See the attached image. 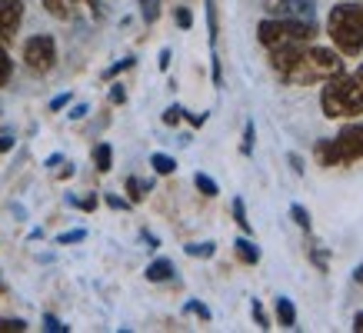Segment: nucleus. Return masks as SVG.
Masks as SVG:
<instances>
[{"label": "nucleus", "instance_id": "nucleus-1", "mask_svg": "<svg viewBox=\"0 0 363 333\" xmlns=\"http://www.w3.org/2000/svg\"><path fill=\"white\" fill-rule=\"evenodd\" d=\"M270 54V70L286 87H313L323 80L343 74V54L337 47H310V44H290L274 47Z\"/></svg>", "mask_w": 363, "mask_h": 333}, {"label": "nucleus", "instance_id": "nucleus-2", "mask_svg": "<svg viewBox=\"0 0 363 333\" xmlns=\"http://www.w3.org/2000/svg\"><path fill=\"white\" fill-rule=\"evenodd\" d=\"M320 111L327 120H347L363 113V64L357 70H343L337 77L323 80L320 90Z\"/></svg>", "mask_w": 363, "mask_h": 333}, {"label": "nucleus", "instance_id": "nucleus-3", "mask_svg": "<svg viewBox=\"0 0 363 333\" xmlns=\"http://www.w3.org/2000/svg\"><path fill=\"white\" fill-rule=\"evenodd\" d=\"M327 33H330L333 47L343 57H360L363 54V4L343 0L327 17Z\"/></svg>", "mask_w": 363, "mask_h": 333}, {"label": "nucleus", "instance_id": "nucleus-4", "mask_svg": "<svg viewBox=\"0 0 363 333\" xmlns=\"http://www.w3.org/2000/svg\"><path fill=\"white\" fill-rule=\"evenodd\" d=\"M313 157H317L320 166H350L357 160H363V120L347 123L337 137H323L313 147Z\"/></svg>", "mask_w": 363, "mask_h": 333}, {"label": "nucleus", "instance_id": "nucleus-5", "mask_svg": "<svg viewBox=\"0 0 363 333\" xmlns=\"http://www.w3.org/2000/svg\"><path fill=\"white\" fill-rule=\"evenodd\" d=\"M317 37V23L310 21H297V17H267L257 27V40L260 47L274 50V47H290V44H310Z\"/></svg>", "mask_w": 363, "mask_h": 333}, {"label": "nucleus", "instance_id": "nucleus-6", "mask_svg": "<svg viewBox=\"0 0 363 333\" xmlns=\"http://www.w3.org/2000/svg\"><path fill=\"white\" fill-rule=\"evenodd\" d=\"M23 64H27V70H33V74H50L57 64V44L50 33H37V37H30L27 44H23Z\"/></svg>", "mask_w": 363, "mask_h": 333}, {"label": "nucleus", "instance_id": "nucleus-7", "mask_svg": "<svg viewBox=\"0 0 363 333\" xmlns=\"http://www.w3.org/2000/svg\"><path fill=\"white\" fill-rule=\"evenodd\" d=\"M23 23V0H0V44L7 47Z\"/></svg>", "mask_w": 363, "mask_h": 333}, {"label": "nucleus", "instance_id": "nucleus-8", "mask_svg": "<svg viewBox=\"0 0 363 333\" xmlns=\"http://www.w3.org/2000/svg\"><path fill=\"white\" fill-rule=\"evenodd\" d=\"M317 0H264V11L270 17H297V21H310L313 17Z\"/></svg>", "mask_w": 363, "mask_h": 333}, {"label": "nucleus", "instance_id": "nucleus-9", "mask_svg": "<svg viewBox=\"0 0 363 333\" xmlns=\"http://www.w3.org/2000/svg\"><path fill=\"white\" fill-rule=\"evenodd\" d=\"M233 254H237V260H240V264H247V266L260 264V247L253 244L250 237H237V240H233Z\"/></svg>", "mask_w": 363, "mask_h": 333}, {"label": "nucleus", "instance_id": "nucleus-10", "mask_svg": "<svg viewBox=\"0 0 363 333\" xmlns=\"http://www.w3.org/2000/svg\"><path fill=\"white\" fill-rule=\"evenodd\" d=\"M174 273H177L174 260H167V256H160V260H154V264L147 266V273H143V277L150 280V283H164V280H174Z\"/></svg>", "mask_w": 363, "mask_h": 333}, {"label": "nucleus", "instance_id": "nucleus-11", "mask_svg": "<svg viewBox=\"0 0 363 333\" xmlns=\"http://www.w3.org/2000/svg\"><path fill=\"white\" fill-rule=\"evenodd\" d=\"M274 310H277V323L280 327H297V307H294V300L290 297H277V303H274Z\"/></svg>", "mask_w": 363, "mask_h": 333}, {"label": "nucleus", "instance_id": "nucleus-12", "mask_svg": "<svg viewBox=\"0 0 363 333\" xmlns=\"http://www.w3.org/2000/svg\"><path fill=\"white\" fill-rule=\"evenodd\" d=\"M150 187H154V184H150V180H140V177H127V184H123V190H127V200H130V203H140V200L150 193Z\"/></svg>", "mask_w": 363, "mask_h": 333}, {"label": "nucleus", "instance_id": "nucleus-13", "mask_svg": "<svg viewBox=\"0 0 363 333\" xmlns=\"http://www.w3.org/2000/svg\"><path fill=\"white\" fill-rule=\"evenodd\" d=\"M90 157H94V166H97V174H111V166H113V147H111V144H97Z\"/></svg>", "mask_w": 363, "mask_h": 333}, {"label": "nucleus", "instance_id": "nucleus-14", "mask_svg": "<svg viewBox=\"0 0 363 333\" xmlns=\"http://www.w3.org/2000/svg\"><path fill=\"white\" fill-rule=\"evenodd\" d=\"M150 166H154L160 177H170V174L177 170V160L170 154H154V157H150Z\"/></svg>", "mask_w": 363, "mask_h": 333}, {"label": "nucleus", "instance_id": "nucleus-15", "mask_svg": "<svg viewBox=\"0 0 363 333\" xmlns=\"http://www.w3.org/2000/svg\"><path fill=\"white\" fill-rule=\"evenodd\" d=\"M194 187L203 193V197H217L220 193V187H217V180L207 177V174H194Z\"/></svg>", "mask_w": 363, "mask_h": 333}, {"label": "nucleus", "instance_id": "nucleus-16", "mask_svg": "<svg viewBox=\"0 0 363 333\" xmlns=\"http://www.w3.org/2000/svg\"><path fill=\"white\" fill-rule=\"evenodd\" d=\"M230 210H233V220H237V227H240L243 233H250L253 227H250V220H247V207H243V200H240V197H233Z\"/></svg>", "mask_w": 363, "mask_h": 333}, {"label": "nucleus", "instance_id": "nucleus-17", "mask_svg": "<svg viewBox=\"0 0 363 333\" xmlns=\"http://www.w3.org/2000/svg\"><path fill=\"white\" fill-rule=\"evenodd\" d=\"M44 7L57 21H67V17H70V0H44Z\"/></svg>", "mask_w": 363, "mask_h": 333}, {"label": "nucleus", "instance_id": "nucleus-18", "mask_svg": "<svg viewBox=\"0 0 363 333\" xmlns=\"http://www.w3.org/2000/svg\"><path fill=\"white\" fill-rule=\"evenodd\" d=\"M190 256H200V260H210V256L217 254V244H210V240H203V244H187L184 247Z\"/></svg>", "mask_w": 363, "mask_h": 333}, {"label": "nucleus", "instance_id": "nucleus-19", "mask_svg": "<svg viewBox=\"0 0 363 333\" xmlns=\"http://www.w3.org/2000/svg\"><path fill=\"white\" fill-rule=\"evenodd\" d=\"M13 74V60L7 57V47L0 44V87H7V80Z\"/></svg>", "mask_w": 363, "mask_h": 333}, {"label": "nucleus", "instance_id": "nucleus-20", "mask_svg": "<svg viewBox=\"0 0 363 333\" xmlns=\"http://www.w3.org/2000/svg\"><path fill=\"white\" fill-rule=\"evenodd\" d=\"M253 140H257V127H253V120H247V127H243V140H240V154L243 157L253 154Z\"/></svg>", "mask_w": 363, "mask_h": 333}, {"label": "nucleus", "instance_id": "nucleus-21", "mask_svg": "<svg viewBox=\"0 0 363 333\" xmlns=\"http://www.w3.org/2000/svg\"><path fill=\"white\" fill-rule=\"evenodd\" d=\"M290 217H294V223H297L300 230H310V210L303 203H294V207H290Z\"/></svg>", "mask_w": 363, "mask_h": 333}, {"label": "nucleus", "instance_id": "nucleus-22", "mask_svg": "<svg viewBox=\"0 0 363 333\" xmlns=\"http://www.w3.org/2000/svg\"><path fill=\"white\" fill-rule=\"evenodd\" d=\"M27 330V320L21 317H0V333H23Z\"/></svg>", "mask_w": 363, "mask_h": 333}, {"label": "nucleus", "instance_id": "nucleus-23", "mask_svg": "<svg viewBox=\"0 0 363 333\" xmlns=\"http://www.w3.org/2000/svg\"><path fill=\"white\" fill-rule=\"evenodd\" d=\"M207 27H210V47H217V4L207 0Z\"/></svg>", "mask_w": 363, "mask_h": 333}, {"label": "nucleus", "instance_id": "nucleus-24", "mask_svg": "<svg viewBox=\"0 0 363 333\" xmlns=\"http://www.w3.org/2000/svg\"><path fill=\"white\" fill-rule=\"evenodd\" d=\"M174 21L180 30H190V27H194V13H190L187 7H174Z\"/></svg>", "mask_w": 363, "mask_h": 333}, {"label": "nucleus", "instance_id": "nucleus-25", "mask_svg": "<svg viewBox=\"0 0 363 333\" xmlns=\"http://www.w3.org/2000/svg\"><path fill=\"white\" fill-rule=\"evenodd\" d=\"M133 64H137L133 57H123L121 64H113V67H107V70H104V80H113V77H117V74H123V70H130Z\"/></svg>", "mask_w": 363, "mask_h": 333}, {"label": "nucleus", "instance_id": "nucleus-26", "mask_svg": "<svg viewBox=\"0 0 363 333\" xmlns=\"http://www.w3.org/2000/svg\"><path fill=\"white\" fill-rule=\"evenodd\" d=\"M180 120H184V107H180V103H170V107L164 111V123L167 127H177Z\"/></svg>", "mask_w": 363, "mask_h": 333}, {"label": "nucleus", "instance_id": "nucleus-27", "mask_svg": "<svg viewBox=\"0 0 363 333\" xmlns=\"http://www.w3.org/2000/svg\"><path fill=\"white\" fill-rule=\"evenodd\" d=\"M84 237H87V230H67V233H60V237H57V244H60V247H67V244H80Z\"/></svg>", "mask_w": 363, "mask_h": 333}, {"label": "nucleus", "instance_id": "nucleus-28", "mask_svg": "<svg viewBox=\"0 0 363 333\" xmlns=\"http://www.w3.org/2000/svg\"><path fill=\"white\" fill-rule=\"evenodd\" d=\"M310 260L317 264V270H323V273H327V254H323V247H320V244L310 247Z\"/></svg>", "mask_w": 363, "mask_h": 333}, {"label": "nucleus", "instance_id": "nucleus-29", "mask_svg": "<svg viewBox=\"0 0 363 333\" xmlns=\"http://www.w3.org/2000/svg\"><path fill=\"white\" fill-rule=\"evenodd\" d=\"M253 320H257V327L260 330H270V320H267V313H264V307H260V300H253Z\"/></svg>", "mask_w": 363, "mask_h": 333}, {"label": "nucleus", "instance_id": "nucleus-30", "mask_svg": "<svg viewBox=\"0 0 363 333\" xmlns=\"http://www.w3.org/2000/svg\"><path fill=\"white\" fill-rule=\"evenodd\" d=\"M44 330H50V333H67L70 327H64V323L57 320L54 313H47V317H44Z\"/></svg>", "mask_w": 363, "mask_h": 333}, {"label": "nucleus", "instance_id": "nucleus-31", "mask_svg": "<svg viewBox=\"0 0 363 333\" xmlns=\"http://www.w3.org/2000/svg\"><path fill=\"white\" fill-rule=\"evenodd\" d=\"M187 313H194V317H200V320H210V310L203 307V303H197V300H190L187 307H184Z\"/></svg>", "mask_w": 363, "mask_h": 333}, {"label": "nucleus", "instance_id": "nucleus-32", "mask_svg": "<svg viewBox=\"0 0 363 333\" xmlns=\"http://www.w3.org/2000/svg\"><path fill=\"white\" fill-rule=\"evenodd\" d=\"M111 103H113V107L127 103V90H123V84H113V87H111Z\"/></svg>", "mask_w": 363, "mask_h": 333}, {"label": "nucleus", "instance_id": "nucleus-33", "mask_svg": "<svg viewBox=\"0 0 363 333\" xmlns=\"http://www.w3.org/2000/svg\"><path fill=\"white\" fill-rule=\"evenodd\" d=\"M70 203H74V207H80V210H97V197H84V200L70 197Z\"/></svg>", "mask_w": 363, "mask_h": 333}, {"label": "nucleus", "instance_id": "nucleus-34", "mask_svg": "<svg viewBox=\"0 0 363 333\" xmlns=\"http://www.w3.org/2000/svg\"><path fill=\"white\" fill-rule=\"evenodd\" d=\"M184 120H187L190 127H203V123H207V113H187L184 111Z\"/></svg>", "mask_w": 363, "mask_h": 333}, {"label": "nucleus", "instance_id": "nucleus-35", "mask_svg": "<svg viewBox=\"0 0 363 333\" xmlns=\"http://www.w3.org/2000/svg\"><path fill=\"white\" fill-rule=\"evenodd\" d=\"M107 207H113V210H127L130 200H121V197H113V193H107Z\"/></svg>", "mask_w": 363, "mask_h": 333}, {"label": "nucleus", "instance_id": "nucleus-36", "mask_svg": "<svg viewBox=\"0 0 363 333\" xmlns=\"http://www.w3.org/2000/svg\"><path fill=\"white\" fill-rule=\"evenodd\" d=\"M67 103H70V94H60V97H54V100H50V111H64V107H67Z\"/></svg>", "mask_w": 363, "mask_h": 333}, {"label": "nucleus", "instance_id": "nucleus-37", "mask_svg": "<svg viewBox=\"0 0 363 333\" xmlns=\"http://www.w3.org/2000/svg\"><path fill=\"white\" fill-rule=\"evenodd\" d=\"M87 111H90L87 103H77V107H74V111L67 113V117H70V120H84V117H87Z\"/></svg>", "mask_w": 363, "mask_h": 333}, {"label": "nucleus", "instance_id": "nucleus-38", "mask_svg": "<svg viewBox=\"0 0 363 333\" xmlns=\"http://www.w3.org/2000/svg\"><path fill=\"white\" fill-rule=\"evenodd\" d=\"M290 166H294V174H303L307 166H303V157L300 154H290Z\"/></svg>", "mask_w": 363, "mask_h": 333}, {"label": "nucleus", "instance_id": "nucleus-39", "mask_svg": "<svg viewBox=\"0 0 363 333\" xmlns=\"http://www.w3.org/2000/svg\"><path fill=\"white\" fill-rule=\"evenodd\" d=\"M7 150H13V137H0V154H7Z\"/></svg>", "mask_w": 363, "mask_h": 333}, {"label": "nucleus", "instance_id": "nucleus-40", "mask_svg": "<svg viewBox=\"0 0 363 333\" xmlns=\"http://www.w3.org/2000/svg\"><path fill=\"white\" fill-rule=\"evenodd\" d=\"M167 67H170V50L164 47V50H160V70H167Z\"/></svg>", "mask_w": 363, "mask_h": 333}, {"label": "nucleus", "instance_id": "nucleus-41", "mask_svg": "<svg viewBox=\"0 0 363 333\" xmlns=\"http://www.w3.org/2000/svg\"><path fill=\"white\" fill-rule=\"evenodd\" d=\"M353 330H357V333H363V310L357 313V317H353Z\"/></svg>", "mask_w": 363, "mask_h": 333}, {"label": "nucleus", "instance_id": "nucleus-42", "mask_svg": "<svg viewBox=\"0 0 363 333\" xmlns=\"http://www.w3.org/2000/svg\"><path fill=\"white\" fill-rule=\"evenodd\" d=\"M67 177H74V164H67L64 170H60V180H67Z\"/></svg>", "mask_w": 363, "mask_h": 333}, {"label": "nucleus", "instance_id": "nucleus-43", "mask_svg": "<svg viewBox=\"0 0 363 333\" xmlns=\"http://www.w3.org/2000/svg\"><path fill=\"white\" fill-rule=\"evenodd\" d=\"M353 280H357V283H363V264L357 266V270H353Z\"/></svg>", "mask_w": 363, "mask_h": 333}, {"label": "nucleus", "instance_id": "nucleus-44", "mask_svg": "<svg viewBox=\"0 0 363 333\" xmlns=\"http://www.w3.org/2000/svg\"><path fill=\"white\" fill-rule=\"evenodd\" d=\"M137 4H140V7H143V4H147V0H137Z\"/></svg>", "mask_w": 363, "mask_h": 333}, {"label": "nucleus", "instance_id": "nucleus-45", "mask_svg": "<svg viewBox=\"0 0 363 333\" xmlns=\"http://www.w3.org/2000/svg\"><path fill=\"white\" fill-rule=\"evenodd\" d=\"M0 293H4V283H0Z\"/></svg>", "mask_w": 363, "mask_h": 333}]
</instances>
